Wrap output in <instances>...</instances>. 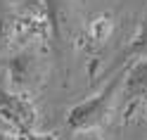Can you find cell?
Returning <instances> with one entry per match:
<instances>
[{"label": "cell", "instance_id": "2", "mask_svg": "<svg viewBox=\"0 0 147 140\" xmlns=\"http://www.w3.org/2000/svg\"><path fill=\"white\" fill-rule=\"evenodd\" d=\"M5 71H7V88L14 93H22V95H29L43 83V76H45L43 55L31 45L22 48L10 55Z\"/></svg>", "mask_w": 147, "mask_h": 140}, {"label": "cell", "instance_id": "7", "mask_svg": "<svg viewBox=\"0 0 147 140\" xmlns=\"http://www.w3.org/2000/svg\"><path fill=\"white\" fill-rule=\"evenodd\" d=\"M112 31H114V22H112L109 14H97L95 19L88 24V36L93 41H97V43H105L109 36H112Z\"/></svg>", "mask_w": 147, "mask_h": 140}, {"label": "cell", "instance_id": "8", "mask_svg": "<svg viewBox=\"0 0 147 140\" xmlns=\"http://www.w3.org/2000/svg\"><path fill=\"white\" fill-rule=\"evenodd\" d=\"M76 140H105V138L100 135L97 131H86V133H78Z\"/></svg>", "mask_w": 147, "mask_h": 140}, {"label": "cell", "instance_id": "6", "mask_svg": "<svg viewBox=\"0 0 147 140\" xmlns=\"http://www.w3.org/2000/svg\"><path fill=\"white\" fill-rule=\"evenodd\" d=\"M19 33V10L14 0H0V55L12 48Z\"/></svg>", "mask_w": 147, "mask_h": 140}, {"label": "cell", "instance_id": "10", "mask_svg": "<svg viewBox=\"0 0 147 140\" xmlns=\"http://www.w3.org/2000/svg\"><path fill=\"white\" fill-rule=\"evenodd\" d=\"M29 140H43V138H38V135H33V133H29Z\"/></svg>", "mask_w": 147, "mask_h": 140}, {"label": "cell", "instance_id": "1", "mask_svg": "<svg viewBox=\"0 0 147 140\" xmlns=\"http://www.w3.org/2000/svg\"><path fill=\"white\" fill-rule=\"evenodd\" d=\"M123 74L126 69H116V74L109 78L95 95L86 97L83 102L74 105L67 112V126L76 133H86V131H100L109 116L114 114V109L121 97V86H123Z\"/></svg>", "mask_w": 147, "mask_h": 140}, {"label": "cell", "instance_id": "3", "mask_svg": "<svg viewBox=\"0 0 147 140\" xmlns=\"http://www.w3.org/2000/svg\"><path fill=\"white\" fill-rule=\"evenodd\" d=\"M0 114L5 119H10L12 124H17L19 128H24L26 133H31L36 119H38L33 102L26 95H22V93L10 90L7 86L5 88L0 86Z\"/></svg>", "mask_w": 147, "mask_h": 140}, {"label": "cell", "instance_id": "9", "mask_svg": "<svg viewBox=\"0 0 147 140\" xmlns=\"http://www.w3.org/2000/svg\"><path fill=\"white\" fill-rule=\"evenodd\" d=\"M0 140H17V138L10 135V133H5V131H0Z\"/></svg>", "mask_w": 147, "mask_h": 140}, {"label": "cell", "instance_id": "5", "mask_svg": "<svg viewBox=\"0 0 147 140\" xmlns=\"http://www.w3.org/2000/svg\"><path fill=\"white\" fill-rule=\"evenodd\" d=\"M140 60H147V14L142 17L135 36L126 43V48L119 52V57H114V69L128 67V64L140 62Z\"/></svg>", "mask_w": 147, "mask_h": 140}, {"label": "cell", "instance_id": "4", "mask_svg": "<svg viewBox=\"0 0 147 140\" xmlns=\"http://www.w3.org/2000/svg\"><path fill=\"white\" fill-rule=\"evenodd\" d=\"M123 86H121V102L123 107H140L147 105V60L133 62L123 67Z\"/></svg>", "mask_w": 147, "mask_h": 140}]
</instances>
